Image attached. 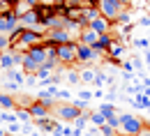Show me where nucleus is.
I'll return each mask as SVG.
<instances>
[{
    "instance_id": "35",
    "label": "nucleus",
    "mask_w": 150,
    "mask_h": 136,
    "mask_svg": "<svg viewBox=\"0 0 150 136\" xmlns=\"http://www.w3.org/2000/svg\"><path fill=\"white\" fill-rule=\"evenodd\" d=\"M99 134L102 136H115L118 132H115L113 127H109V125H104V127H99Z\"/></svg>"
},
{
    "instance_id": "16",
    "label": "nucleus",
    "mask_w": 150,
    "mask_h": 136,
    "mask_svg": "<svg viewBox=\"0 0 150 136\" xmlns=\"http://www.w3.org/2000/svg\"><path fill=\"white\" fill-rule=\"evenodd\" d=\"M5 78H9V81H14L16 85H23L25 83V74H23V69H19V67H14V69H9V72H5Z\"/></svg>"
},
{
    "instance_id": "25",
    "label": "nucleus",
    "mask_w": 150,
    "mask_h": 136,
    "mask_svg": "<svg viewBox=\"0 0 150 136\" xmlns=\"http://www.w3.org/2000/svg\"><path fill=\"white\" fill-rule=\"evenodd\" d=\"M19 88H21V85H16V83H14V81H9V78H5V81H2V92H7V95H14Z\"/></svg>"
},
{
    "instance_id": "31",
    "label": "nucleus",
    "mask_w": 150,
    "mask_h": 136,
    "mask_svg": "<svg viewBox=\"0 0 150 136\" xmlns=\"http://www.w3.org/2000/svg\"><path fill=\"white\" fill-rule=\"evenodd\" d=\"M132 44H134L136 49H148V46H150V39H146V37H136V39H132Z\"/></svg>"
},
{
    "instance_id": "27",
    "label": "nucleus",
    "mask_w": 150,
    "mask_h": 136,
    "mask_svg": "<svg viewBox=\"0 0 150 136\" xmlns=\"http://www.w3.org/2000/svg\"><path fill=\"white\" fill-rule=\"evenodd\" d=\"M132 23V12L129 9H125V12H120V16L115 21V25H129Z\"/></svg>"
},
{
    "instance_id": "5",
    "label": "nucleus",
    "mask_w": 150,
    "mask_h": 136,
    "mask_svg": "<svg viewBox=\"0 0 150 136\" xmlns=\"http://www.w3.org/2000/svg\"><path fill=\"white\" fill-rule=\"evenodd\" d=\"M44 42H46V44L62 46V44H69V42H74V35H72V32H67L65 28H56V30H49V32H46Z\"/></svg>"
},
{
    "instance_id": "44",
    "label": "nucleus",
    "mask_w": 150,
    "mask_h": 136,
    "mask_svg": "<svg viewBox=\"0 0 150 136\" xmlns=\"http://www.w3.org/2000/svg\"><path fill=\"white\" fill-rule=\"evenodd\" d=\"M33 134V125H23V132H21V136H30Z\"/></svg>"
},
{
    "instance_id": "14",
    "label": "nucleus",
    "mask_w": 150,
    "mask_h": 136,
    "mask_svg": "<svg viewBox=\"0 0 150 136\" xmlns=\"http://www.w3.org/2000/svg\"><path fill=\"white\" fill-rule=\"evenodd\" d=\"M35 99H39V101H42L44 106H49L51 111H56V106H58V104H56L58 99L53 97V95H51L49 90H39V92H37V97H35Z\"/></svg>"
},
{
    "instance_id": "13",
    "label": "nucleus",
    "mask_w": 150,
    "mask_h": 136,
    "mask_svg": "<svg viewBox=\"0 0 150 136\" xmlns=\"http://www.w3.org/2000/svg\"><path fill=\"white\" fill-rule=\"evenodd\" d=\"M28 56L35 60V62L44 65V62H46V46H44V44H35V46L28 51Z\"/></svg>"
},
{
    "instance_id": "50",
    "label": "nucleus",
    "mask_w": 150,
    "mask_h": 136,
    "mask_svg": "<svg viewBox=\"0 0 150 136\" xmlns=\"http://www.w3.org/2000/svg\"><path fill=\"white\" fill-rule=\"evenodd\" d=\"M146 62L150 65V49H146Z\"/></svg>"
},
{
    "instance_id": "41",
    "label": "nucleus",
    "mask_w": 150,
    "mask_h": 136,
    "mask_svg": "<svg viewBox=\"0 0 150 136\" xmlns=\"http://www.w3.org/2000/svg\"><path fill=\"white\" fill-rule=\"evenodd\" d=\"M134 25H136V23H129V25H122V28H120V35H129L132 30H134Z\"/></svg>"
},
{
    "instance_id": "23",
    "label": "nucleus",
    "mask_w": 150,
    "mask_h": 136,
    "mask_svg": "<svg viewBox=\"0 0 150 136\" xmlns=\"http://www.w3.org/2000/svg\"><path fill=\"white\" fill-rule=\"evenodd\" d=\"M14 113H16V118H19V120L23 122V125H33V116L28 113V109H23V106H19V109H16Z\"/></svg>"
},
{
    "instance_id": "19",
    "label": "nucleus",
    "mask_w": 150,
    "mask_h": 136,
    "mask_svg": "<svg viewBox=\"0 0 150 136\" xmlns=\"http://www.w3.org/2000/svg\"><path fill=\"white\" fill-rule=\"evenodd\" d=\"M0 62H2L5 72H9V69H14V67H16V62H14V53H12V51H5V53H0Z\"/></svg>"
},
{
    "instance_id": "51",
    "label": "nucleus",
    "mask_w": 150,
    "mask_h": 136,
    "mask_svg": "<svg viewBox=\"0 0 150 136\" xmlns=\"http://www.w3.org/2000/svg\"><path fill=\"white\" fill-rule=\"evenodd\" d=\"M143 95H146V97H150V88H143Z\"/></svg>"
},
{
    "instance_id": "9",
    "label": "nucleus",
    "mask_w": 150,
    "mask_h": 136,
    "mask_svg": "<svg viewBox=\"0 0 150 136\" xmlns=\"http://www.w3.org/2000/svg\"><path fill=\"white\" fill-rule=\"evenodd\" d=\"M28 113L33 116V120H42V118H49V113H51V109L49 106H44L39 99H35L30 106H28Z\"/></svg>"
},
{
    "instance_id": "24",
    "label": "nucleus",
    "mask_w": 150,
    "mask_h": 136,
    "mask_svg": "<svg viewBox=\"0 0 150 136\" xmlns=\"http://www.w3.org/2000/svg\"><path fill=\"white\" fill-rule=\"evenodd\" d=\"M90 122H93L95 127L99 129V127H104V125H106V118L102 116L99 111H93V113H90Z\"/></svg>"
},
{
    "instance_id": "52",
    "label": "nucleus",
    "mask_w": 150,
    "mask_h": 136,
    "mask_svg": "<svg viewBox=\"0 0 150 136\" xmlns=\"http://www.w3.org/2000/svg\"><path fill=\"white\" fill-rule=\"evenodd\" d=\"M2 120H5V111H0V122H2Z\"/></svg>"
},
{
    "instance_id": "46",
    "label": "nucleus",
    "mask_w": 150,
    "mask_h": 136,
    "mask_svg": "<svg viewBox=\"0 0 150 136\" xmlns=\"http://www.w3.org/2000/svg\"><path fill=\"white\" fill-rule=\"evenodd\" d=\"M136 136H150V127H146V122H143V129H141Z\"/></svg>"
},
{
    "instance_id": "54",
    "label": "nucleus",
    "mask_w": 150,
    "mask_h": 136,
    "mask_svg": "<svg viewBox=\"0 0 150 136\" xmlns=\"http://www.w3.org/2000/svg\"><path fill=\"white\" fill-rule=\"evenodd\" d=\"M0 35H5V30H2V21H0Z\"/></svg>"
},
{
    "instance_id": "34",
    "label": "nucleus",
    "mask_w": 150,
    "mask_h": 136,
    "mask_svg": "<svg viewBox=\"0 0 150 136\" xmlns=\"http://www.w3.org/2000/svg\"><path fill=\"white\" fill-rule=\"evenodd\" d=\"M69 97H72V95H69V90H58V92H56V99H58V101H62V104H65V101H69Z\"/></svg>"
},
{
    "instance_id": "2",
    "label": "nucleus",
    "mask_w": 150,
    "mask_h": 136,
    "mask_svg": "<svg viewBox=\"0 0 150 136\" xmlns=\"http://www.w3.org/2000/svg\"><path fill=\"white\" fill-rule=\"evenodd\" d=\"M120 12H125V7L120 2H115V0H99V14L106 21H111L113 25H115L118 16H120Z\"/></svg>"
},
{
    "instance_id": "55",
    "label": "nucleus",
    "mask_w": 150,
    "mask_h": 136,
    "mask_svg": "<svg viewBox=\"0 0 150 136\" xmlns=\"http://www.w3.org/2000/svg\"><path fill=\"white\" fill-rule=\"evenodd\" d=\"M5 2H7V0H0V7H2V5H5Z\"/></svg>"
},
{
    "instance_id": "58",
    "label": "nucleus",
    "mask_w": 150,
    "mask_h": 136,
    "mask_svg": "<svg viewBox=\"0 0 150 136\" xmlns=\"http://www.w3.org/2000/svg\"><path fill=\"white\" fill-rule=\"evenodd\" d=\"M146 127H150V122H146Z\"/></svg>"
},
{
    "instance_id": "60",
    "label": "nucleus",
    "mask_w": 150,
    "mask_h": 136,
    "mask_svg": "<svg viewBox=\"0 0 150 136\" xmlns=\"http://www.w3.org/2000/svg\"><path fill=\"white\" fill-rule=\"evenodd\" d=\"M53 136H60V134H53Z\"/></svg>"
},
{
    "instance_id": "38",
    "label": "nucleus",
    "mask_w": 150,
    "mask_h": 136,
    "mask_svg": "<svg viewBox=\"0 0 150 136\" xmlns=\"http://www.w3.org/2000/svg\"><path fill=\"white\" fill-rule=\"evenodd\" d=\"M74 104L83 111V113H86V111H88V106H90V101H83V99H74Z\"/></svg>"
},
{
    "instance_id": "30",
    "label": "nucleus",
    "mask_w": 150,
    "mask_h": 136,
    "mask_svg": "<svg viewBox=\"0 0 150 136\" xmlns=\"http://www.w3.org/2000/svg\"><path fill=\"white\" fill-rule=\"evenodd\" d=\"M5 129H7V134H21V132H23V125H21V122H9Z\"/></svg>"
},
{
    "instance_id": "40",
    "label": "nucleus",
    "mask_w": 150,
    "mask_h": 136,
    "mask_svg": "<svg viewBox=\"0 0 150 136\" xmlns=\"http://www.w3.org/2000/svg\"><path fill=\"white\" fill-rule=\"evenodd\" d=\"M136 25H143V28H150V16H141L136 21Z\"/></svg>"
},
{
    "instance_id": "26",
    "label": "nucleus",
    "mask_w": 150,
    "mask_h": 136,
    "mask_svg": "<svg viewBox=\"0 0 150 136\" xmlns=\"http://www.w3.org/2000/svg\"><path fill=\"white\" fill-rule=\"evenodd\" d=\"M67 83H69V85H79V83H81V72H79V69H72V72H67Z\"/></svg>"
},
{
    "instance_id": "6",
    "label": "nucleus",
    "mask_w": 150,
    "mask_h": 136,
    "mask_svg": "<svg viewBox=\"0 0 150 136\" xmlns=\"http://www.w3.org/2000/svg\"><path fill=\"white\" fill-rule=\"evenodd\" d=\"M102 58H104V56L97 53L93 46H83V44H79V49H76V62L90 65V62H97V60H102Z\"/></svg>"
},
{
    "instance_id": "11",
    "label": "nucleus",
    "mask_w": 150,
    "mask_h": 136,
    "mask_svg": "<svg viewBox=\"0 0 150 136\" xmlns=\"http://www.w3.org/2000/svg\"><path fill=\"white\" fill-rule=\"evenodd\" d=\"M122 53H125V44H122L120 39H115L111 44V49H109V53H106V60H113V62H115V60L122 58Z\"/></svg>"
},
{
    "instance_id": "48",
    "label": "nucleus",
    "mask_w": 150,
    "mask_h": 136,
    "mask_svg": "<svg viewBox=\"0 0 150 136\" xmlns=\"http://www.w3.org/2000/svg\"><path fill=\"white\" fill-rule=\"evenodd\" d=\"M115 2H120V5H122V7L127 9V7H129V5H132V2H134V0H115Z\"/></svg>"
},
{
    "instance_id": "29",
    "label": "nucleus",
    "mask_w": 150,
    "mask_h": 136,
    "mask_svg": "<svg viewBox=\"0 0 150 136\" xmlns=\"http://www.w3.org/2000/svg\"><path fill=\"white\" fill-rule=\"evenodd\" d=\"M12 49V42H9V35H0V53L9 51Z\"/></svg>"
},
{
    "instance_id": "7",
    "label": "nucleus",
    "mask_w": 150,
    "mask_h": 136,
    "mask_svg": "<svg viewBox=\"0 0 150 136\" xmlns=\"http://www.w3.org/2000/svg\"><path fill=\"white\" fill-rule=\"evenodd\" d=\"M115 39H118V37H115L113 32H106V35H99V37H97V44H95L93 49L97 51V53H102V56L106 58V53H109V49H111V44L115 42Z\"/></svg>"
},
{
    "instance_id": "33",
    "label": "nucleus",
    "mask_w": 150,
    "mask_h": 136,
    "mask_svg": "<svg viewBox=\"0 0 150 136\" xmlns=\"http://www.w3.org/2000/svg\"><path fill=\"white\" fill-rule=\"evenodd\" d=\"M115 99H118V88H115V85H111V88H109V90H106V101H115Z\"/></svg>"
},
{
    "instance_id": "28",
    "label": "nucleus",
    "mask_w": 150,
    "mask_h": 136,
    "mask_svg": "<svg viewBox=\"0 0 150 136\" xmlns=\"http://www.w3.org/2000/svg\"><path fill=\"white\" fill-rule=\"evenodd\" d=\"M51 74H53V72H51L49 67H44V65H42V67H39V72L35 74V76H37L39 81H49V78H51Z\"/></svg>"
},
{
    "instance_id": "43",
    "label": "nucleus",
    "mask_w": 150,
    "mask_h": 136,
    "mask_svg": "<svg viewBox=\"0 0 150 136\" xmlns=\"http://www.w3.org/2000/svg\"><path fill=\"white\" fill-rule=\"evenodd\" d=\"M132 65H134V69H141V65H143V62H141L139 56H134V58H132Z\"/></svg>"
},
{
    "instance_id": "4",
    "label": "nucleus",
    "mask_w": 150,
    "mask_h": 136,
    "mask_svg": "<svg viewBox=\"0 0 150 136\" xmlns=\"http://www.w3.org/2000/svg\"><path fill=\"white\" fill-rule=\"evenodd\" d=\"M81 113H83V111L76 106L74 101H65V104H58V106H56L58 120H65V122H74V120L81 116Z\"/></svg>"
},
{
    "instance_id": "1",
    "label": "nucleus",
    "mask_w": 150,
    "mask_h": 136,
    "mask_svg": "<svg viewBox=\"0 0 150 136\" xmlns=\"http://www.w3.org/2000/svg\"><path fill=\"white\" fill-rule=\"evenodd\" d=\"M143 129V120L136 118L134 113H120V134L122 136H136Z\"/></svg>"
},
{
    "instance_id": "56",
    "label": "nucleus",
    "mask_w": 150,
    "mask_h": 136,
    "mask_svg": "<svg viewBox=\"0 0 150 136\" xmlns=\"http://www.w3.org/2000/svg\"><path fill=\"white\" fill-rule=\"evenodd\" d=\"M2 69H5V67H2V62H0V72H2Z\"/></svg>"
},
{
    "instance_id": "20",
    "label": "nucleus",
    "mask_w": 150,
    "mask_h": 136,
    "mask_svg": "<svg viewBox=\"0 0 150 136\" xmlns=\"http://www.w3.org/2000/svg\"><path fill=\"white\" fill-rule=\"evenodd\" d=\"M132 106H134V109H150V97H146V95L141 92V95L132 97Z\"/></svg>"
},
{
    "instance_id": "42",
    "label": "nucleus",
    "mask_w": 150,
    "mask_h": 136,
    "mask_svg": "<svg viewBox=\"0 0 150 136\" xmlns=\"http://www.w3.org/2000/svg\"><path fill=\"white\" fill-rule=\"evenodd\" d=\"M25 83H28V85H37V83H39V78L35 76V74H30V76L25 78Z\"/></svg>"
},
{
    "instance_id": "10",
    "label": "nucleus",
    "mask_w": 150,
    "mask_h": 136,
    "mask_svg": "<svg viewBox=\"0 0 150 136\" xmlns=\"http://www.w3.org/2000/svg\"><path fill=\"white\" fill-rule=\"evenodd\" d=\"M39 67H42V65H39V62H35V60H33L30 56H28V53L23 56L21 69H23V74H25V76H30V74H37V72H39Z\"/></svg>"
},
{
    "instance_id": "37",
    "label": "nucleus",
    "mask_w": 150,
    "mask_h": 136,
    "mask_svg": "<svg viewBox=\"0 0 150 136\" xmlns=\"http://www.w3.org/2000/svg\"><path fill=\"white\" fill-rule=\"evenodd\" d=\"M120 67H122V72H127V74H134V72H136V69H134V65H132V60H125Z\"/></svg>"
},
{
    "instance_id": "12",
    "label": "nucleus",
    "mask_w": 150,
    "mask_h": 136,
    "mask_svg": "<svg viewBox=\"0 0 150 136\" xmlns=\"http://www.w3.org/2000/svg\"><path fill=\"white\" fill-rule=\"evenodd\" d=\"M97 32H93L90 28H86V30H81L79 32V44H83V46H95L97 44Z\"/></svg>"
},
{
    "instance_id": "21",
    "label": "nucleus",
    "mask_w": 150,
    "mask_h": 136,
    "mask_svg": "<svg viewBox=\"0 0 150 136\" xmlns=\"http://www.w3.org/2000/svg\"><path fill=\"white\" fill-rule=\"evenodd\" d=\"M106 81H109V76H106V74H104V72H102V69H99V67H97V76H95V90H104V85H106Z\"/></svg>"
},
{
    "instance_id": "8",
    "label": "nucleus",
    "mask_w": 150,
    "mask_h": 136,
    "mask_svg": "<svg viewBox=\"0 0 150 136\" xmlns=\"http://www.w3.org/2000/svg\"><path fill=\"white\" fill-rule=\"evenodd\" d=\"M88 28L97 32V35H106V32H113V23L111 21H106L104 16H99V19H95L93 23H88Z\"/></svg>"
},
{
    "instance_id": "36",
    "label": "nucleus",
    "mask_w": 150,
    "mask_h": 136,
    "mask_svg": "<svg viewBox=\"0 0 150 136\" xmlns=\"http://www.w3.org/2000/svg\"><path fill=\"white\" fill-rule=\"evenodd\" d=\"M93 97H95V95L90 92V90H79V97H76V99H83V101H90Z\"/></svg>"
},
{
    "instance_id": "49",
    "label": "nucleus",
    "mask_w": 150,
    "mask_h": 136,
    "mask_svg": "<svg viewBox=\"0 0 150 136\" xmlns=\"http://www.w3.org/2000/svg\"><path fill=\"white\" fill-rule=\"evenodd\" d=\"M93 95H95V99H99V97H104L106 92H104V90H93Z\"/></svg>"
},
{
    "instance_id": "45",
    "label": "nucleus",
    "mask_w": 150,
    "mask_h": 136,
    "mask_svg": "<svg viewBox=\"0 0 150 136\" xmlns=\"http://www.w3.org/2000/svg\"><path fill=\"white\" fill-rule=\"evenodd\" d=\"M62 136H74V127H62Z\"/></svg>"
},
{
    "instance_id": "39",
    "label": "nucleus",
    "mask_w": 150,
    "mask_h": 136,
    "mask_svg": "<svg viewBox=\"0 0 150 136\" xmlns=\"http://www.w3.org/2000/svg\"><path fill=\"white\" fill-rule=\"evenodd\" d=\"M5 122H7V125H9V122H19L16 113H9V111H7V113H5Z\"/></svg>"
},
{
    "instance_id": "47",
    "label": "nucleus",
    "mask_w": 150,
    "mask_h": 136,
    "mask_svg": "<svg viewBox=\"0 0 150 136\" xmlns=\"http://www.w3.org/2000/svg\"><path fill=\"white\" fill-rule=\"evenodd\" d=\"M99 134V129H97V127H93V129H88V132H86V136H97Z\"/></svg>"
},
{
    "instance_id": "22",
    "label": "nucleus",
    "mask_w": 150,
    "mask_h": 136,
    "mask_svg": "<svg viewBox=\"0 0 150 136\" xmlns=\"http://www.w3.org/2000/svg\"><path fill=\"white\" fill-rule=\"evenodd\" d=\"M99 7H90V9H83V21L86 23H93L95 19H99Z\"/></svg>"
},
{
    "instance_id": "53",
    "label": "nucleus",
    "mask_w": 150,
    "mask_h": 136,
    "mask_svg": "<svg viewBox=\"0 0 150 136\" xmlns=\"http://www.w3.org/2000/svg\"><path fill=\"white\" fill-rule=\"evenodd\" d=\"M0 136H7V129H0Z\"/></svg>"
},
{
    "instance_id": "57",
    "label": "nucleus",
    "mask_w": 150,
    "mask_h": 136,
    "mask_svg": "<svg viewBox=\"0 0 150 136\" xmlns=\"http://www.w3.org/2000/svg\"><path fill=\"white\" fill-rule=\"evenodd\" d=\"M0 16H2V7H0Z\"/></svg>"
},
{
    "instance_id": "18",
    "label": "nucleus",
    "mask_w": 150,
    "mask_h": 136,
    "mask_svg": "<svg viewBox=\"0 0 150 136\" xmlns=\"http://www.w3.org/2000/svg\"><path fill=\"white\" fill-rule=\"evenodd\" d=\"M95 76H97V67H81V83H95Z\"/></svg>"
},
{
    "instance_id": "59",
    "label": "nucleus",
    "mask_w": 150,
    "mask_h": 136,
    "mask_svg": "<svg viewBox=\"0 0 150 136\" xmlns=\"http://www.w3.org/2000/svg\"><path fill=\"white\" fill-rule=\"evenodd\" d=\"M148 74H150V65H148Z\"/></svg>"
},
{
    "instance_id": "61",
    "label": "nucleus",
    "mask_w": 150,
    "mask_h": 136,
    "mask_svg": "<svg viewBox=\"0 0 150 136\" xmlns=\"http://www.w3.org/2000/svg\"><path fill=\"white\" fill-rule=\"evenodd\" d=\"M148 113H150V109H148Z\"/></svg>"
},
{
    "instance_id": "3",
    "label": "nucleus",
    "mask_w": 150,
    "mask_h": 136,
    "mask_svg": "<svg viewBox=\"0 0 150 136\" xmlns=\"http://www.w3.org/2000/svg\"><path fill=\"white\" fill-rule=\"evenodd\" d=\"M76 49H79V39L58 46V62L60 65H76Z\"/></svg>"
},
{
    "instance_id": "17",
    "label": "nucleus",
    "mask_w": 150,
    "mask_h": 136,
    "mask_svg": "<svg viewBox=\"0 0 150 136\" xmlns=\"http://www.w3.org/2000/svg\"><path fill=\"white\" fill-rule=\"evenodd\" d=\"M9 109H16V99L14 95H7L0 90V111H9Z\"/></svg>"
},
{
    "instance_id": "32",
    "label": "nucleus",
    "mask_w": 150,
    "mask_h": 136,
    "mask_svg": "<svg viewBox=\"0 0 150 136\" xmlns=\"http://www.w3.org/2000/svg\"><path fill=\"white\" fill-rule=\"evenodd\" d=\"M106 125H109V127H113V129L118 132V129H120V113H118V116H111V118H106Z\"/></svg>"
},
{
    "instance_id": "15",
    "label": "nucleus",
    "mask_w": 150,
    "mask_h": 136,
    "mask_svg": "<svg viewBox=\"0 0 150 136\" xmlns=\"http://www.w3.org/2000/svg\"><path fill=\"white\" fill-rule=\"evenodd\" d=\"M97 111H99V113H102L104 118L118 116V104H111V101H102V104H97Z\"/></svg>"
}]
</instances>
